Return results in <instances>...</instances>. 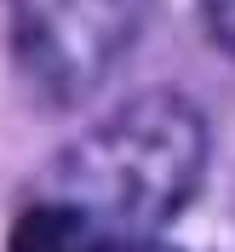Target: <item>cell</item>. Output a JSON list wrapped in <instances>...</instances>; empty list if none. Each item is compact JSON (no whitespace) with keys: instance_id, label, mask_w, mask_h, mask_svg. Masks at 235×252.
<instances>
[{"instance_id":"277c9868","label":"cell","mask_w":235,"mask_h":252,"mask_svg":"<svg viewBox=\"0 0 235 252\" xmlns=\"http://www.w3.org/2000/svg\"><path fill=\"white\" fill-rule=\"evenodd\" d=\"M103 252H172V247H161V241H149V235H138V241H109Z\"/></svg>"},{"instance_id":"6da1fadb","label":"cell","mask_w":235,"mask_h":252,"mask_svg":"<svg viewBox=\"0 0 235 252\" xmlns=\"http://www.w3.org/2000/svg\"><path fill=\"white\" fill-rule=\"evenodd\" d=\"M206 166V126L178 92H143L52 166L46 201L69 206L98 241H138L184 212Z\"/></svg>"},{"instance_id":"3957f363","label":"cell","mask_w":235,"mask_h":252,"mask_svg":"<svg viewBox=\"0 0 235 252\" xmlns=\"http://www.w3.org/2000/svg\"><path fill=\"white\" fill-rule=\"evenodd\" d=\"M206 17H212V34L235 52V0H206Z\"/></svg>"},{"instance_id":"7a4b0ae2","label":"cell","mask_w":235,"mask_h":252,"mask_svg":"<svg viewBox=\"0 0 235 252\" xmlns=\"http://www.w3.org/2000/svg\"><path fill=\"white\" fill-rule=\"evenodd\" d=\"M17 69L52 103L98 92L132 52L149 0H0Z\"/></svg>"}]
</instances>
